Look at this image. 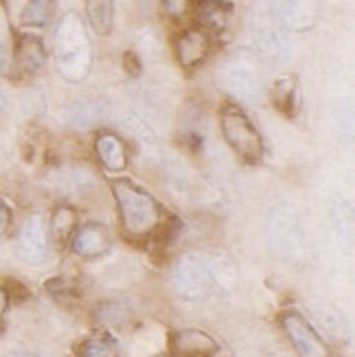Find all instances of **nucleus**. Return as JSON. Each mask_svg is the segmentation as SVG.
I'll return each mask as SVG.
<instances>
[{
	"label": "nucleus",
	"instance_id": "39448f33",
	"mask_svg": "<svg viewBox=\"0 0 355 357\" xmlns=\"http://www.w3.org/2000/svg\"><path fill=\"white\" fill-rule=\"evenodd\" d=\"M250 33L255 53L266 64V68H279L287 64L292 55L287 31L276 15L272 0H255L250 9Z\"/></svg>",
	"mask_w": 355,
	"mask_h": 357
},
{
	"label": "nucleus",
	"instance_id": "f03ea898",
	"mask_svg": "<svg viewBox=\"0 0 355 357\" xmlns=\"http://www.w3.org/2000/svg\"><path fill=\"white\" fill-rule=\"evenodd\" d=\"M112 197L119 208L121 228L130 239H147L163 226V206L143 186L132 180L119 178L110 184Z\"/></svg>",
	"mask_w": 355,
	"mask_h": 357
},
{
	"label": "nucleus",
	"instance_id": "1a4fd4ad",
	"mask_svg": "<svg viewBox=\"0 0 355 357\" xmlns=\"http://www.w3.org/2000/svg\"><path fill=\"white\" fill-rule=\"evenodd\" d=\"M15 255L27 266H42L49 259V228L40 215H29L15 237Z\"/></svg>",
	"mask_w": 355,
	"mask_h": 357
},
{
	"label": "nucleus",
	"instance_id": "423d86ee",
	"mask_svg": "<svg viewBox=\"0 0 355 357\" xmlns=\"http://www.w3.org/2000/svg\"><path fill=\"white\" fill-rule=\"evenodd\" d=\"M220 128H222L224 141L230 145V149H233L239 158H243L246 162H259L264 158V153H266L264 138H261V132L257 130L252 119L246 114L241 103L228 101L222 105Z\"/></svg>",
	"mask_w": 355,
	"mask_h": 357
},
{
	"label": "nucleus",
	"instance_id": "6ab92c4d",
	"mask_svg": "<svg viewBox=\"0 0 355 357\" xmlns=\"http://www.w3.org/2000/svg\"><path fill=\"white\" fill-rule=\"evenodd\" d=\"M193 13H197V26L206 29L209 33H220V31L228 26L230 7L224 0H197Z\"/></svg>",
	"mask_w": 355,
	"mask_h": 357
},
{
	"label": "nucleus",
	"instance_id": "7c9ffc66",
	"mask_svg": "<svg viewBox=\"0 0 355 357\" xmlns=\"http://www.w3.org/2000/svg\"><path fill=\"white\" fill-rule=\"evenodd\" d=\"M5 103H7V99H5V92H3V88H0V112L5 110Z\"/></svg>",
	"mask_w": 355,
	"mask_h": 357
},
{
	"label": "nucleus",
	"instance_id": "393cba45",
	"mask_svg": "<svg viewBox=\"0 0 355 357\" xmlns=\"http://www.w3.org/2000/svg\"><path fill=\"white\" fill-rule=\"evenodd\" d=\"M55 7H57V0H29L20 15L22 26H33V29L46 26L53 20Z\"/></svg>",
	"mask_w": 355,
	"mask_h": 357
},
{
	"label": "nucleus",
	"instance_id": "412c9836",
	"mask_svg": "<svg viewBox=\"0 0 355 357\" xmlns=\"http://www.w3.org/2000/svg\"><path fill=\"white\" fill-rule=\"evenodd\" d=\"M88 22L97 36H110L114 26V0H84Z\"/></svg>",
	"mask_w": 355,
	"mask_h": 357
},
{
	"label": "nucleus",
	"instance_id": "5701e85b",
	"mask_svg": "<svg viewBox=\"0 0 355 357\" xmlns=\"http://www.w3.org/2000/svg\"><path fill=\"white\" fill-rule=\"evenodd\" d=\"M130 318V305L126 301H105L92 309V322L101 327H121Z\"/></svg>",
	"mask_w": 355,
	"mask_h": 357
},
{
	"label": "nucleus",
	"instance_id": "2f4dec72",
	"mask_svg": "<svg viewBox=\"0 0 355 357\" xmlns=\"http://www.w3.org/2000/svg\"><path fill=\"white\" fill-rule=\"evenodd\" d=\"M206 357H215V355H206Z\"/></svg>",
	"mask_w": 355,
	"mask_h": 357
},
{
	"label": "nucleus",
	"instance_id": "aec40b11",
	"mask_svg": "<svg viewBox=\"0 0 355 357\" xmlns=\"http://www.w3.org/2000/svg\"><path fill=\"white\" fill-rule=\"evenodd\" d=\"M206 259H209V266L215 278V285H218V291L235 289L239 281V270L235 266V261L224 252H209Z\"/></svg>",
	"mask_w": 355,
	"mask_h": 357
},
{
	"label": "nucleus",
	"instance_id": "2eb2a0df",
	"mask_svg": "<svg viewBox=\"0 0 355 357\" xmlns=\"http://www.w3.org/2000/svg\"><path fill=\"white\" fill-rule=\"evenodd\" d=\"M307 307H310L312 318L329 333V337H333L335 342H349L351 327H349V320L340 307H335L333 303L322 301V298L310 301Z\"/></svg>",
	"mask_w": 355,
	"mask_h": 357
},
{
	"label": "nucleus",
	"instance_id": "4468645a",
	"mask_svg": "<svg viewBox=\"0 0 355 357\" xmlns=\"http://www.w3.org/2000/svg\"><path fill=\"white\" fill-rule=\"evenodd\" d=\"M169 351L178 357H206V355H218L220 344L206 331L182 329L169 335Z\"/></svg>",
	"mask_w": 355,
	"mask_h": 357
},
{
	"label": "nucleus",
	"instance_id": "f3484780",
	"mask_svg": "<svg viewBox=\"0 0 355 357\" xmlns=\"http://www.w3.org/2000/svg\"><path fill=\"white\" fill-rule=\"evenodd\" d=\"M105 116V105L95 99H75L61 110V123L70 130H88Z\"/></svg>",
	"mask_w": 355,
	"mask_h": 357
},
{
	"label": "nucleus",
	"instance_id": "a211bd4d",
	"mask_svg": "<svg viewBox=\"0 0 355 357\" xmlns=\"http://www.w3.org/2000/svg\"><path fill=\"white\" fill-rule=\"evenodd\" d=\"M270 99L272 105L285 119H294L301 107V88L296 77H281V79H276L270 90Z\"/></svg>",
	"mask_w": 355,
	"mask_h": 357
},
{
	"label": "nucleus",
	"instance_id": "f257e3e1",
	"mask_svg": "<svg viewBox=\"0 0 355 357\" xmlns=\"http://www.w3.org/2000/svg\"><path fill=\"white\" fill-rule=\"evenodd\" d=\"M55 68L68 84H82L92 70V40L84 18L77 11L64 13L53 38Z\"/></svg>",
	"mask_w": 355,
	"mask_h": 357
},
{
	"label": "nucleus",
	"instance_id": "f8f14e48",
	"mask_svg": "<svg viewBox=\"0 0 355 357\" xmlns=\"http://www.w3.org/2000/svg\"><path fill=\"white\" fill-rule=\"evenodd\" d=\"M11 64L15 73L22 77H33L46 64V46L38 36L24 33L13 42L11 49Z\"/></svg>",
	"mask_w": 355,
	"mask_h": 357
},
{
	"label": "nucleus",
	"instance_id": "9d476101",
	"mask_svg": "<svg viewBox=\"0 0 355 357\" xmlns=\"http://www.w3.org/2000/svg\"><path fill=\"white\" fill-rule=\"evenodd\" d=\"M213 51V38L202 26L182 29L174 38V55L184 70H195L209 59Z\"/></svg>",
	"mask_w": 355,
	"mask_h": 357
},
{
	"label": "nucleus",
	"instance_id": "4be33fe9",
	"mask_svg": "<svg viewBox=\"0 0 355 357\" xmlns=\"http://www.w3.org/2000/svg\"><path fill=\"white\" fill-rule=\"evenodd\" d=\"M77 230V211L68 204H61L53 211L49 222V235L57 245H64Z\"/></svg>",
	"mask_w": 355,
	"mask_h": 357
},
{
	"label": "nucleus",
	"instance_id": "bb28decb",
	"mask_svg": "<svg viewBox=\"0 0 355 357\" xmlns=\"http://www.w3.org/2000/svg\"><path fill=\"white\" fill-rule=\"evenodd\" d=\"M195 5L197 0H160L163 13L172 20H184L195 11Z\"/></svg>",
	"mask_w": 355,
	"mask_h": 357
},
{
	"label": "nucleus",
	"instance_id": "9b49d317",
	"mask_svg": "<svg viewBox=\"0 0 355 357\" xmlns=\"http://www.w3.org/2000/svg\"><path fill=\"white\" fill-rule=\"evenodd\" d=\"M287 33H307L316 29L322 11V0H272Z\"/></svg>",
	"mask_w": 355,
	"mask_h": 357
},
{
	"label": "nucleus",
	"instance_id": "20e7f679",
	"mask_svg": "<svg viewBox=\"0 0 355 357\" xmlns=\"http://www.w3.org/2000/svg\"><path fill=\"white\" fill-rule=\"evenodd\" d=\"M268 237L287 266H307L314 259V243L294 206L279 204L268 215Z\"/></svg>",
	"mask_w": 355,
	"mask_h": 357
},
{
	"label": "nucleus",
	"instance_id": "7ed1b4c3",
	"mask_svg": "<svg viewBox=\"0 0 355 357\" xmlns=\"http://www.w3.org/2000/svg\"><path fill=\"white\" fill-rule=\"evenodd\" d=\"M215 77L237 103H257L266 95V64L252 49L230 51L218 64Z\"/></svg>",
	"mask_w": 355,
	"mask_h": 357
},
{
	"label": "nucleus",
	"instance_id": "cd10ccee",
	"mask_svg": "<svg viewBox=\"0 0 355 357\" xmlns=\"http://www.w3.org/2000/svg\"><path fill=\"white\" fill-rule=\"evenodd\" d=\"M11 222H13V213H11V208L7 206V202H5V199H0V237L7 235V232H9Z\"/></svg>",
	"mask_w": 355,
	"mask_h": 357
},
{
	"label": "nucleus",
	"instance_id": "c756f323",
	"mask_svg": "<svg viewBox=\"0 0 355 357\" xmlns=\"http://www.w3.org/2000/svg\"><path fill=\"white\" fill-rule=\"evenodd\" d=\"M7 307H9V294L5 287H0V324H3V320H5Z\"/></svg>",
	"mask_w": 355,
	"mask_h": 357
},
{
	"label": "nucleus",
	"instance_id": "0eeeda50",
	"mask_svg": "<svg viewBox=\"0 0 355 357\" xmlns=\"http://www.w3.org/2000/svg\"><path fill=\"white\" fill-rule=\"evenodd\" d=\"M172 285L184 301H202L218 291L209 259L202 252H184L172 268Z\"/></svg>",
	"mask_w": 355,
	"mask_h": 357
},
{
	"label": "nucleus",
	"instance_id": "b1692460",
	"mask_svg": "<svg viewBox=\"0 0 355 357\" xmlns=\"http://www.w3.org/2000/svg\"><path fill=\"white\" fill-rule=\"evenodd\" d=\"M77 357H119V344L110 333H95L77 347Z\"/></svg>",
	"mask_w": 355,
	"mask_h": 357
},
{
	"label": "nucleus",
	"instance_id": "dca6fc26",
	"mask_svg": "<svg viewBox=\"0 0 355 357\" xmlns=\"http://www.w3.org/2000/svg\"><path fill=\"white\" fill-rule=\"evenodd\" d=\"M95 153L105 172L121 174L130 165V151L126 141L114 132H101L95 138Z\"/></svg>",
	"mask_w": 355,
	"mask_h": 357
},
{
	"label": "nucleus",
	"instance_id": "6e6552de",
	"mask_svg": "<svg viewBox=\"0 0 355 357\" xmlns=\"http://www.w3.org/2000/svg\"><path fill=\"white\" fill-rule=\"evenodd\" d=\"M281 329L299 357H333L329 344L322 340L314 324L296 309H285L279 318Z\"/></svg>",
	"mask_w": 355,
	"mask_h": 357
},
{
	"label": "nucleus",
	"instance_id": "c85d7f7f",
	"mask_svg": "<svg viewBox=\"0 0 355 357\" xmlns=\"http://www.w3.org/2000/svg\"><path fill=\"white\" fill-rule=\"evenodd\" d=\"M126 68L130 75H136L138 70H141V64H138V57L134 53H126Z\"/></svg>",
	"mask_w": 355,
	"mask_h": 357
},
{
	"label": "nucleus",
	"instance_id": "ddd939ff",
	"mask_svg": "<svg viewBox=\"0 0 355 357\" xmlns=\"http://www.w3.org/2000/svg\"><path fill=\"white\" fill-rule=\"evenodd\" d=\"M110 245H112L110 230L99 222H88L80 226L70 237L73 252L82 259H97L110 250Z\"/></svg>",
	"mask_w": 355,
	"mask_h": 357
},
{
	"label": "nucleus",
	"instance_id": "a878e982",
	"mask_svg": "<svg viewBox=\"0 0 355 357\" xmlns=\"http://www.w3.org/2000/svg\"><path fill=\"white\" fill-rule=\"evenodd\" d=\"M11 49H13V33H11L9 11L5 0H0V66H5L7 61L11 64Z\"/></svg>",
	"mask_w": 355,
	"mask_h": 357
}]
</instances>
